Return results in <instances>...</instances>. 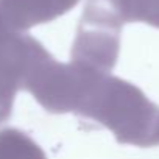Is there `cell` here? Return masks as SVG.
I'll return each mask as SVG.
<instances>
[{
	"label": "cell",
	"mask_w": 159,
	"mask_h": 159,
	"mask_svg": "<svg viewBox=\"0 0 159 159\" xmlns=\"http://www.w3.org/2000/svg\"><path fill=\"white\" fill-rule=\"evenodd\" d=\"M119 2L136 19L159 25V0H119Z\"/></svg>",
	"instance_id": "cell-1"
}]
</instances>
